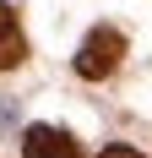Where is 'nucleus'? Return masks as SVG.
<instances>
[{"label":"nucleus","mask_w":152,"mask_h":158,"mask_svg":"<svg viewBox=\"0 0 152 158\" xmlns=\"http://www.w3.org/2000/svg\"><path fill=\"white\" fill-rule=\"evenodd\" d=\"M98 158H141V153H136V147H103Z\"/></svg>","instance_id":"20e7f679"},{"label":"nucleus","mask_w":152,"mask_h":158,"mask_svg":"<svg viewBox=\"0 0 152 158\" xmlns=\"http://www.w3.org/2000/svg\"><path fill=\"white\" fill-rule=\"evenodd\" d=\"M120 55H125V33L120 27H92L87 44L76 49V77H87V82L109 77V71L120 65Z\"/></svg>","instance_id":"f257e3e1"},{"label":"nucleus","mask_w":152,"mask_h":158,"mask_svg":"<svg viewBox=\"0 0 152 158\" xmlns=\"http://www.w3.org/2000/svg\"><path fill=\"white\" fill-rule=\"evenodd\" d=\"M27 60V38H22V22H16V11L0 0V71H11V65Z\"/></svg>","instance_id":"7ed1b4c3"},{"label":"nucleus","mask_w":152,"mask_h":158,"mask_svg":"<svg viewBox=\"0 0 152 158\" xmlns=\"http://www.w3.org/2000/svg\"><path fill=\"white\" fill-rule=\"evenodd\" d=\"M22 158H82V142L71 131H60V126H27Z\"/></svg>","instance_id":"f03ea898"}]
</instances>
